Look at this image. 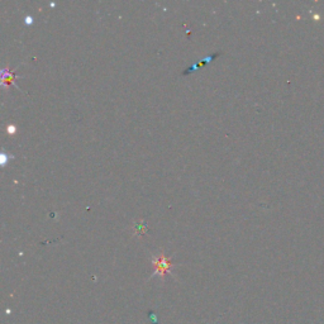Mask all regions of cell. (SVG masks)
<instances>
[{
	"mask_svg": "<svg viewBox=\"0 0 324 324\" xmlns=\"http://www.w3.org/2000/svg\"><path fill=\"white\" fill-rule=\"evenodd\" d=\"M155 266H156V274H158V275L161 276H165V274H166L170 270V267H171V262H170L169 260L162 255L155 261Z\"/></svg>",
	"mask_w": 324,
	"mask_h": 324,
	"instance_id": "6da1fadb",
	"label": "cell"
}]
</instances>
